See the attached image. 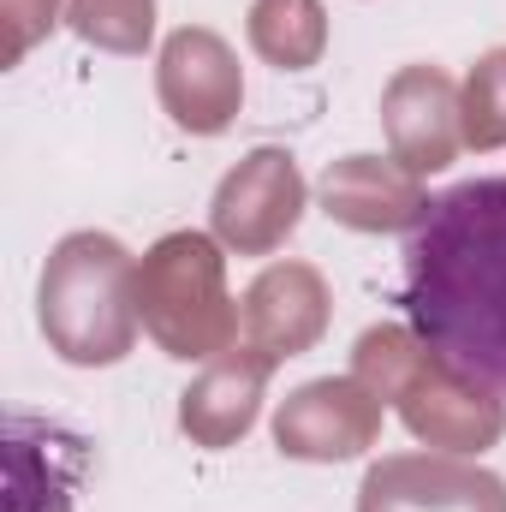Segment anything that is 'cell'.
<instances>
[{
  "instance_id": "1",
  "label": "cell",
  "mask_w": 506,
  "mask_h": 512,
  "mask_svg": "<svg viewBox=\"0 0 506 512\" xmlns=\"http://www.w3.org/2000/svg\"><path fill=\"white\" fill-rule=\"evenodd\" d=\"M399 304L447 370L506 399V173L465 179L417 209Z\"/></svg>"
}]
</instances>
